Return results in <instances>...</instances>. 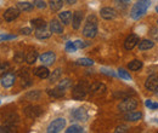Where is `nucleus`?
Returning a JSON list of instances; mask_svg holds the SVG:
<instances>
[{"label":"nucleus","instance_id":"nucleus-37","mask_svg":"<svg viewBox=\"0 0 158 133\" xmlns=\"http://www.w3.org/2000/svg\"><path fill=\"white\" fill-rule=\"evenodd\" d=\"M150 35L152 37V40L153 41H158V29L157 28H152L150 30Z\"/></svg>","mask_w":158,"mask_h":133},{"label":"nucleus","instance_id":"nucleus-7","mask_svg":"<svg viewBox=\"0 0 158 133\" xmlns=\"http://www.w3.org/2000/svg\"><path fill=\"white\" fill-rule=\"evenodd\" d=\"M24 114L27 115L28 117H31V119H37V117H39L40 115L43 114V110L38 105H29V107H27L24 109Z\"/></svg>","mask_w":158,"mask_h":133},{"label":"nucleus","instance_id":"nucleus-25","mask_svg":"<svg viewBox=\"0 0 158 133\" xmlns=\"http://www.w3.org/2000/svg\"><path fill=\"white\" fill-rule=\"evenodd\" d=\"M128 68H129V70H131V72H136V70L142 68V62L139 61V59H134V61H131V62L128 64Z\"/></svg>","mask_w":158,"mask_h":133},{"label":"nucleus","instance_id":"nucleus-13","mask_svg":"<svg viewBox=\"0 0 158 133\" xmlns=\"http://www.w3.org/2000/svg\"><path fill=\"white\" fill-rule=\"evenodd\" d=\"M14 84H15V75H14V74L6 73L5 75L2 76V79H1V85H2V87L9 88V87H11Z\"/></svg>","mask_w":158,"mask_h":133},{"label":"nucleus","instance_id":"nucleus-29","mask_svg":"<svg viewBox=\"0 0 158 133\" xmlns=\"http://www.w3.org/2000/svg\"><path fill=\"white\" fill-rule=\"evenodd\" d=\"M61 74H62V70H61L60 68L55 69V70L52 72V74H50V76H49L50 82H55V81H57V80L60 79V76H61Z\"/></svg>","mask_w":158,"mask_h":133},{"label":"nucleus","instance_id":"nucleus-48","mask_svg":"<svg viewBox=\"0 0 158 133\" xmlns=\"http://www.w3.org/2000/svg\"><path fill=\"white\" fill-rule=\"evenodd\" d=\"M123 1H127V2H129V1H130V0H123Z\"/></svg>","mask_w":158,"mask_h":133},{"label":"nucleus","instance_id":"nucleus-46","mask_svg":"<svg viewBox=\"0 0 158 133\" xmlns=\"http://www.w3.org/2000/svg\"><path fill=\"white\" fill-rule=\"evenodd\" d=\"M156 12H157V14H158V5H157V6H156Z\"/></svg>","mask_w":158,"mask_h":133},{"label":"nucleus","instance_id":"nucleus-22","mask_svg":"<svg viewBox=\"0 0 158 133\" xmlns=\"http://www.w3.org/2000/svg\"><path fill=\"white\" fill-rule=\"evenodd\" d=\"M17 9L23 12H28V11L33 10V4L28 2V1H20V2H17Z\"/></svg>","mask_w":158,"mask_h":133},{"label":"nucleus","instance_id":"nucleus-41","mask_svg":"<svg viewBox=\"0 0 158 133\" xmlns=\"http://www.w3.org/2000/svg\"><path fill=\"white\" fill-rule=\"evenodd\" d=\"M16 38V35H5V34H2V35H0V41H5V40H12V39Z\"/></svg>","mask_w":158,"mask_h":133},{"label":"nucleus","instance_id":"nucleus-35","mask_svg":"<svg viewBox=\"0 0 158 133\" xmlns=\"http://www.w3.org/2000/svg\"><path fill=\"white\" fill-rule=\"evenodd\" d=\"M59 86L61 87V88H63V90L68 88V87L71 86V80H68V79H64V80H62V81L60 82Z\"/></svg>","mask_w":158,"mask_h":133},{"label":"nucleus","instance_id":"nucleus-30","mask_svg":"<svg viewBox=\"0 0 158 133\" xmlns=\"http://www.w3.org/2000/svg\"><path fill=\"white\" fill-rule=\"evenodd\" d=\"M83 131H84L83 127H81V126H78V125H72L71 127H68V128L66 130L67 133H81Z\"/></svg>","mask_w":158,"mask_h":133},{"label":"nucleus","instance_id":"nucleus-12","mask_svg":"<svg viewBox=\"0 0 158 133\" xmlns=\"http://www.w3.org/2000/svg\"><path fill=\"white\" fill-rule=\"evenodd\" d=\"M88 91H89L90 93H93V95H101V93H105L106 86H105L103 84L95 82V84H93V85L88 88Z\"/></svg>","mask_w":158,"mask_h":133},{"label":"nucleus","instance_id":"nucleus-49","mask_svg":"<svg viewBox=\"0 0 158 133\" xmlns=\"http://www.w3.org/2000/svg\"><path fill=\"white\" fill-rule=\"evenodd\" d=\"M157 23H158V21H157Z\"/></svg>","mask_w":158,"mask_h":133},{"label":"nucleus","instance_id":"nucleus-9","mask_svg":"<svg viewBox=\"0 0 158 133\" xmlns=\"http://www.w3.org/2000/svg\"><path fill=\"white\" fill-rule=\"evenodd\" d=\"M139 37L136 34H130L128 38L125 39V41H124V47H125V50H133L136 45H139Z\"/></svg>","mask_w":158,"mask_h":133},{"label":"nucleus","instance_id":"nucleus-45","mask_svg":"<svg viewBox=\"0 0 158 133\" xmlns=\"http://www.w3.org/2000/svg\"><path fill=\"white\" fill-rule=\"evenodd\" d=\"M66 2H67L68 5H73V4L77 2V0H66Z\"/></svg>","mask_w":158,"mask_h":133},{"label":"nucleus","instance_id":"nucleus-42","mask_svg":"<svg viewBox=\"0 0 158 133\" xmlns=\"http://www.w3.org/2000/svg\"><path fill=\"white\" fill-rule=\"evenodd\" d=\"M120 132H128V127L127 126H118L116 128V133H120Z\"/></svg>","mask_w":158,"mask_h":133},{"label":"nucleus","instance_id":"nucleus-1","mask_svg":"<svg viewBox=\"0 0 158 133\" xmlns=\"http://www.w3.org/2000/svg\"><path fill=\"white\" fill-rule=\"evenodd\" d=\"M98 34V19L95 16H89L86 18V23L83 28V35L86 38H95Z\"/></svg>","mask_w":158,"mask_h":133},{"label":"nucleus","instance_id":"nucleus-4","mask_svg":"<svg viewBox=\"0 0 158 133\" xmlns=\"http://www.w3.org/2000/svg\"><path fill=\"white\" fill-rule=\"evenodd\" d=\"M64 126H66V120L62 119V117H59V119L54 120V121L49 125V127H48V132L57 133V132H60V131H62V130L64 128Z\"/></svg>","mask_w":158,"mask_h":133},{"label":"nucleus","instance_id":"nucleus-43","mask_svg":"<svg viewBox=\"0 0 158 133\" xmlns=\"http://www.w3.org/2000/svg\"><path fill=\"white\" fill-rule=\"evenodd\" d=\"M31 33H32V29H31V28H22V29H21V34L29 35Z\"/></svg>","mask_w":158,"mask_h":133},{"label":"nucleus","instance_id":"nucleus-39","mask_svg":"<svg viewBox=\"0 0 158 133\" xmlns=\"http://www.w3.org/2000/svg\"><path fill=\"white\" fill-rule=\"evenodd\" d=\"M146 107H148L150 109H158V103H153V102H151L150 99L148 100H146Z\"/></svg>","mask_w":158,"mask_h":133},{"label":"nucleus","instance_id":"nucleus-3","mask_svg":"<svg viewBox=\"0 0 158 133\" xmlns=\"http://www.w3.org/2000/svg\"><path fill=\"white\" fill-rule=\"evenodd\" d=\"M138 100L133 97H127L124 98L120 103L118 104V109L119 111L122 113H129V111H133L138 108Z\"/></svg>","mask_w":158,"mask_h":133},{"label":"nucleus","instance_id":"nucleus-10","mask_svg":"<svg viewBox=\"0 0 158 133\" xmlns=\"http://www.w3.org/2000/svg\"><path fill=\"white\" fill-rule=\"evenodd\" d=\"M39 59L43 64H45V65H51V64L55 62L56 56H55V53H54L52 51H48V52L43 53L41 56H39Z\"/></svg>","mask_w":158,"mask_h":133},{"label":"nucleus","instance_id":"nucleus-20","mask_svg":"<svg viewBox=\"0 0 158 133\" xmlns=\"http://www.w3.org/2000/svg\"><path fill=\"white\" fill-rule=\"evenodd\" d=\"M51 34H52V32H51V30H46V28L37 29V30H35V37H37L38 39H40V40L50 38Z\"/></svg>","mask_w":158,"mask_h":133},{"label":"nucleus","instance_id":"nucleus-8","mask_svg":"<svg viewBox=\"0 0 158 133\" xmlns=\"http://www.w3.org/2000/svg\"><path fill=\"white\" fill-rule=\"evenodd\" d=\"M20 16V10L17 7H10L4 12V19L7 22H12Z\"/></svg>","mask_w":158,"mask_h":133},{"label":"nucleus","instance_id":"nucleus-18","mask_svg":"<svg viewBox=\"0 0 158 133\" xmlns=\"http://www.w3.org/2000/svg\"><path fill=\"white\" fill-rule=\"evenodd\" d=\"M142 117V113H140V111H129V113H125L124 115V119L127 120V121H139L140 119Z\"/></svg>","mask_w":158,"mask_h":133},{"label":"nucleus","instance_id":"nucleus-40","mask_svg":"<svg viewBox=\"0 0 158 133\" xmlns=\"http://www.w3.org/2000/svg\"><path fill=\"white\" fill-rule=\"evenodd\" d=\"M9 69V64L7 63H0V73H6Z\"/></svg>","mask_w":158,"mask_h":133},{"label":"nucleus","instance_id":"nucleus-16","mask_svg":"<svg viewBox=\"0 0 158 133\" xmlns=\"http://www.w3.org/2000/svg\"><path fill=\"white\" fill-rule=\"evenodd\" d=\"M50 30L55 34H62L63 33V25L60 23L57 19H52L50 22Z\"/></svg>","mask_w":158,"mask_h":133},{"label":"nucleus","instance_id":"nucleus-2","mask_svg":"<svg viewBox=\"0 0 158 133\" xmlns=\"http://www.w3.org/2000/svg\"><path fill=\"white\" fill-rule=\"evenodd\" d=\"M148 6H150V0H139L138 2L134 4L131 9V12H130L131 18L139 19L140 17H142L146 14Z\"/></svg>","mask_w":158,"mask_h":133},{"label":"nucleus","instance_id":"nucleus-6","mask_svg":"<svg viewBox=\"0 0 158 133\" xmlns=\"http://www.w3.org/2000/svg\"><path fill=\"white\" fill-rule=\"evenodd\" d=\"M145 87L150 92H156L158 88V76L156 75L148 76L147 80L145 81Z\"/></svg>","mask_w":158,"mask_h":133},{"label":"nucleus","instance_id":"nucleus-38","mask_svg":"<svg viewBox=\"0 0 158 133\" xmlns=\"http://www.w3.org/2000/svg\"><path fill=\"white\" fill-rule=\"evenodd\" d=\"M34 5L38 7V9H45L46 7V2L44 0H35L34 1Z\"/></svg>","mask_w":158,"mask_h":133},{"label":"nucleus","instance_id":"nucleus-33","mask_svg":"<svg viewBox=\"0 0 158 133\" xmlns=\"http://www.w3.org/2000/svg\"><path fill=\"white\" fill-rule=\"evenodd\" d=\"M118 75H119V77H122L123 80H128V81H129V80H131L130 74H129L128 72H125L124 69H122V68L118 70Z\"/></svg>","mask_w":158,"mask_h":133},{"label":"nucleus","instance_id":"nucleus-15","mask_svg":"<svg viewBox=\"0 0 158 133\" xmlns=\"http://www.w3.org/2000/svg\"><path fill=\"white\" fill-rule=\"evenodd\" d=\"M33 73H34V75L40 77V79H48L50 76V72H49V69L45 65H41V67L35 68Z\"/></svg>","mask_w":158,"mask_h":133},{"label":"nucleus","instance_id":"nucleus-34","mask_svg":"<svg viewBox=\"0 0 158 133\" xmlns=\"http://www.w3.org/2000/svg\"><path fill=\"white\" fill-rule=\"evenodd\" d=\"M14 127L11 125H5V126H0V133H9L12 132Z\"/></svg>","mask_w":158,"mask_h":133},{"label":"nucleus","instance_id":"nucleus-36","mask_svg":"<svg viewBox=\"0 0 158 133\" xmlns=\"http://www.w3.org/2000/svg\"><path fill=\"white\" fill-rule=\"evenodd\" d=\"M74 42V45L77 46V49H84V47H86L89 44L88 42H85V41H83V40H76V41H73Z\"/></svg>","mask_w":158,"mask_h":133},{"label":"nucleus","instance_id":"nucleus-11","mask_svg":"<svg viewBox=\"0 0 158 133\" xmlns=\"http://www.w3.org/2000/svg\"><path fill=\"white\" fill-rule=\"evenodd\" d=\"M100 15H101V17L103 19H108V21L117 17V12L112 7H103V9H101Z\"/></svg>","mask_w":158,"mask_h":133},{"label":"nucleus","instance_id":"nucleus-31","mask_svg":"<svg viewBox=\"0 0 158 133\" xmlns=\"http://www.w3.org/2000/svg\"><path fill=\"white\" fill-rule=\"evenodd\" d=\"M40 97V92L39 91H31L26 95V98L29 99V100H35Z\"/></svg>","mask_w":158,"mask_h":133},{"label":"nucleus","instance_id":"nucleus-19","mask_svg":"<svg viewBox=\"0 0 158 133\" xmlns=\"http://www.w3.org/2000/svg\"><path fill=\"white\" fill-rule=\"evenodd\" d=\"M60 19L63 24H69L72 22V18H73V15L71 11H62L59 15Z\"/></svg>","mask_w":158,"mask_h":133},{"label":"nucleus","instance_id":"nucleus-44","mask_svg":"<svg viewBox=\"0 0 158 133\" xmlns=\"http://www.w3.org/2000/svg\"><path fill=\"white\" fill-rule=\"evenodd\" d=\"M101 72L103 73V74H107V75H111V76H116V74L113 73V72H111V70H107V69H101Z\"/></svg>","mask_w":158,"mask_h":133},{"label":"nucleus","instance_id":"nucleus-5","mask_svg":"<svg viewBox=\"0 0 158 133\" xmlns=\"http://www.w3.org/2000/svg\"><path fill=\"white\" fill-rule=\"evenodd\" d=\"M86 92H88V88H86L84 85L79 84V85H77V86L73 88V91H72V97H73L74 99H77V100H81V99L85 98Z\"/></svg>","mask_w":158,"mask_h":133},{"label":"nucleus","instance_id":"nucleus-47","mask_svg":"<svg viewBox=\"0 0 158 133\" xmlns=\"http://www.w3.org/2000/svg\"><path fill=\"white\" fill-rule=\"evenodd\" d=\"M155 93H156V96H157V97H158V88H157V91H156Z\"/></svg>","mask_w":158,"mask_h":133},{"label":"nucleus","instance_id":"nucleus-17","mask_svg":"<svg viewBox=\"0 0 158 133\" xmlns=\"http://www.w3.org/2000/svg\"><path fill=\"white\" fill-rule=\"evenodd\" d=\"M81 21H83V12L76 11L73 14V18H72V27H73V29H79V27L81 24Z\"/></svg>","mask_w":158,"mask_h":133},{"label":"nucleus","instance_id":"nucleus-32","mask_svg":"<svg viewBox=\"0 0 158 133\" xmlns=\"http://www.w3.org/2000/svg\"><path fill=\"white\" fill-rule=\"evenodd\" d=\"M78 49H77V46L74 45V42L73 41H67V44H66V51L67 52H76Z\"/></svg>","mask_w":158,"mask_h":133},{"label":"nucleus","instance_id":"nucleus-14","mask_svg":"<svg viewBox=\"0 0 158 133\" xmlns=\"http://www.w3.org/2000/svg\"><path fill=\"white\" fill-rule=\"evenodd\" d=\"M72 116L74 117V120H78V121H86L88 120V113L84 108H79L72 111Z\"/></svg>","mask_w":158,"mask_h":133},{"label":"nucleus","instance_id":"nucleus-24","mask_svg":"<svg viewBox=\"0 0 158 133\" xmlns=\"http://www.w3.org/2000/svg\"><path fill=\"white\" fill-rule=\"evenodd\" d=\"M49 6L52 11H59L63 6V1L62 0H49Z\"/></svg>","mask_w":158,"mask_h":133},{"label":"nucleus","instance_id":"nucleus-21","mask_svg":"<svg viewBox=\"0 0 158 133\" xmlns=\"http://www.w3.org/2000/svg\"><path fill=\"white\" fill-rule=\"evenodd\" d=\"M155 46V42L153 40H142L139 42V49L140 51H146V50H150Z\"/></svg>","mask_w":158,"mask_h":133},{"label":"nucleus","instance_id":"nucleus-23","mask_svg":"<svg viewBox=\"0 0 158 133\" xmlns=\"http://www.w3.org/2000/svg\"><path fill=\"white\" fill-rule=\"evenodd\" d=\"M31 24H32V27L33 28H35V30L37 29H43V28H46V23H45V21L41 18H34L31 21Z\"/></svg>","mask_w":158,"mask_h":133},{"label":"nucleus","instance_id":"nucleus-28","mask_svg":"<svg viewBox=\"0 0 158 133\" xmlns=\"http://www.w3.org/2000/svg\"><path fill=\"white\" fill-rule=\"evenodd\" d=\"M77 64L83 65V67H90L94 64V61L90 58H79V59H77Z\"/></svg>","mask_w":158,"mask_h":133},{"label":"nucleus","instance_id":"nucleus-27","mask_svg":"<svg viewBox=\"0 0 158 133\" xmlns=\"http://www.w3.org/2000/svg\"><path fill=\"white\" fill-rule=\"evenodd\" d=\"M37 58H38L37 51H31V52H28L27 56H26V62H27L28 64H34L35 61H37Z\"/></svg>","mask_w":158,"mask_h":133},{"label":"nucleus","instance_id":"nucleus-26","mask_svg":"<svg viewBox=\"0 0 158 133\" xmlns=\"http://www.w3.org/2000/svg\"><path fill=\"white\" fill-rule=\"evenodd\" d=\"M64 91H66V90H63V88H61L60 86H57L56 88L50 90V91H49V95L51 96V97H55V98H61V97L64 96Z\"/></svg>","mask_w":158,"mask_h":133}]
</instances>
